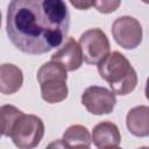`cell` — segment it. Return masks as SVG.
<instances>
[{
	"label": "cell",
	"instance_id": "1",
	"mask_svg": "<svg viewBox=\"0 0 149 149\" xmlns=\"http://www.w3.org/2000/svg\"><path fill=\"white\" fill-rule=\"evenodd\" d=\"M70 27V13L62 0H13L7 8L6 31L15 48L42 55L59 47Z\"/></svg>",
	"mask_w": 149,
	"mask_h": 149
},
{
	"label": "cell",
	"instance_id": "2",
	"mask_svg": "<svg viewBox=\"0 0 149 149\" xmlns=\"http://www.w3.org/2000/svg\"><path fill=\"white\" fill-rule=\"evenodd\" d=\"M98 72L106 80L114 94L127 95L137 85V74L127 57L119 52H109L99 64Z\"/></svg>",
	"mask_w": 149,
	"mask_h": 149
},
{
	"label": "cell",
	"instance_id": "3",
	"mask_svg": "<svg viewBox=\"0 0 149 149\" xmlns=\"http://www.w3.org/2000/svg\"><path fill=\"white\" fill-rule=\"evenodd\" d=\"M68 71L56 62L44 63L37 71L36 78L41 87V97L49 104H57L66 99Z\"/></svg>",
	"mask_w": 149,
	"mask_h": 149
},
{
	"label": "cell",
	"instance_id": "4",
	"mask_svg": "<svg viewBox=\"0 0 149 149\" xmlns=\"http://www.w3.org/2000/svg\"><path fill=\"white\" fill-rule=\"evenodd\" d=\"M44 135V123L34 114H22L15 122L10 137L19 149H33L38 146Z\"/></svg>",
	"mask_w": 149,
	"mask_h": 149
},
{
	"label": "cell",
	"instance_id": "5",
	"mask_svg": "<svg viewBox=\"0 0 149 149\" xmlns=\"http://www.w3.org/2000/svg\"><path fill=\"white\" fill-rule=\"evenodd\" d=\"M78 44L81 50L83 61L91 65H98L111 50L108 37L100 28L85 30L80 35Z\"/></svg>",
	"mask_w": 149,
	"mask_h": 149
},
{
	"label": "cell",
	"instance_id": "6",
	"mask_svg": "<svg viewBox=\"0 0 149 149\" xmlns=\"http://www.w3.org/2000/svg\"><path fill=\"white\" fill-rule=\"evenodd\" d=\"M112 35L120 47L130 50L141 44L143 30L139 20L129 15H123L115 19L112 23Z\"/></svg>",
	"mask_w": 149,
	"mask_h": 149
},
{
	"label": "cell",
	"instance_id": "7",
	"mask_svg": "<svg viewBox=\"0 0 149 149\" xmlns=\"http://www.w3.org/2000/svg\"><path fill=\"white\" fill-rule=\"evenodd\" d=\"M81 104L90 113L94 115H102L113 112L116 98L115 94L108 88L93 85L87 87L81 94Z\"/></svg>",
	"mask_w": 149,
	"mask_h": 149
},
{
	"label": "cell",
	"instance_id": "8",
	"mask_svg": "<svg viewBox=\"0 0 149 149\" xmlns=\"http://www.w3.org/2000/svg\"><path fill=\"white\" fill-rule=\"evenodd\" d=\"M51 61L62 65L66 71H76L83 64V55L78 42L68 37L63 45L51 56Z\"/></svg>",
	"mask_w": 149,
	"mask_h": 149
},
{
	"label": "cell",
	"instance_id": "9",
	"mask_svg": "<svg viewBox=\"0 0 149 149\" xmlns=\"http://www.w3.org/2000/svg\"><path fill=\"white\" fill-rule=\"evenodd\" d=\"M91 140L98 149H109L119 147L121 135L115 123L111 121H102L93 128Z\"/></svg>",
	"mask_w": 149,
	"mask_h": 149
},
{
	"label": "cell",
	"instance_id": "10",
	"mask_svg": "<svg viewBox=\"0 0 149 149\" xmlns=\"http://www.w3.org/2000/svg\"><path fill=\"white\" fill-rule=\"evenodd\" d=\"M126 125L130 134L137 137L149 135V107L140 105L129 109L126 116Z\"/></svg>",
	"mask_w": 149,
	"mask_h": 149
},
{
	"label": "cell",
	"instance_id": "11",
	"mask_svg": "<svg viewBox=\"0 0 149 149\" xmlns=\"http://www.w3.org/2000/svg\"><path fill=\"white\" fill-rule=\"evenodd\" d=\"M23 84L22 70L10 63L0 65V93L13 94L16 93Z\"/></svg>",
	"mask_w": 149,
	"mask_h": 149
},
{
	"label": "cell",
	"instance_id": "12",
	"mask_svg": "<svg viewBox=\"0 0 149 149\" xmlns=\"http://www.w3.org/2000/svg\"><path fill=\"white\" fill-rule=\"evenodd\" d=\"M22 114L23 112L13 105L0 106V134L10 136L15 122Z\"/></svg>",
	"mask_w": 149,
	"mask_h": 149
},
{
	"label": "cell",
	"instance_id": "13",
	"mask_svg": "<svg viewBox=\"0 0 149 149\" xmlns=\"http://www.w3.org/2000/svg\"><path fill=\"white\" fill-rule=\"evenodd\" d=\"M64 142H66L70 147L73 146H91L92 140H91V134L88 129L81 125H72L70 126L63 134Z\"/></svg>",
	"mask_w": 149,
	"mask_h": 149
},
{
	"label": "cell",
	"instance_id": "14",
	"mask_svg": "<svg viewBox=\"0 0 149 149\" xmlns=\"http://www.w3.org/2000/svg\"><path fill=\"white\" fill-rule=\"evenodd\" d=\"M120 1H93V6L100 13H112L120 6Z\"/></svg>",
	"mask_w": 149,
	"mask_h": 149
},
{
	"label": "cell",
	"instance_id": "15",
	"mask_svg": "<svg viewBox=\"0 0 149 149\" xmlns=\"http://www.w3.org/2000/svg\"><path fill=\"white\" fill-rule=\"evenodd\" d=\"M45 149H70V146L63 140H56V141L50 142L45 147Z\"/></svg>",
	"mask_w": 149,
	"mask_h": 149
},
{
	"label": "cell",
	"instance_id": "16",
	"mask_svg": "<svg viewBox=\"0 0 149 149\" xmlns=\"http://www.w3.org/2000/svg\"><path fill=\"white\" fill-rule=\"evenodd\" d=\"M70 3L78 9H88L93 6V1H71Z\"/></svg>",
	"mask_w": 149,
	"mask_h": 149
},
{
	"label": "cell",
	"instance_id": "17",
	"mask_svg": "<svg viewBox=\"0 0 149 149\" xmlns=\"http://www.w3.org/2000/svg\"><path fill=\"white\" fill-rule=\"evenodd\" d=\"M70 149H90V147H88V146H83V144H80V146L70 147Z\"/></svg>",
	"mask_w": 149,
	"mask_h": 149
},
{
	"label": "cell",
	"instance_id": "18",
	"mask_svg": "<svg viewBox=\"0 0 149 149\" xmlns=\"http://www.w3.org/2000/svg\"><path fill=\"white\" fill-rule=\"evenodd\" d=\"M109 149H122V148H120V147H114V148H109Z\"/></svg>",
	"mask_w": 149,
	"mask_h": 149
},
{
	"label": "cell",
	"instance_id": "19",
	"mask_svg": "<svg viewBox=\"0 0 149 149\" xmlns=\"http://www.w3.org/2000/svg\"><path fill=\"white\" fill-rule=\"evenodd\" d=\"M137 149H148V147H141V148H137Z\"/></svg>",
	"mask_w": 149,
	"mask_h": 149
},
{
	"label": "cell",
	"instance_id": "20",
	"mask_svg": "<svg viewBox=\"0 0 149 149\" xmlns=\"http://www.w3.org/2000/svg\"><path fill=\"white\" fill-rule=\"evenodd\" d=\"M0 27H1V12H0Z\"/></svg>",
	"mask_w": 149,
	"mask_h": 149
},
{
	"label": "cell",
	"instance_id": "21",
	"mask_svg": "<svg viewBox=\"0 0 149 149\" xmlns=\"http://www.w3.org/2000/svg\"><path fill=\"white\" fill-rule=\"evenodd\" d=\"M0 136H1V134H0Z\"/></svg>",
	"mask_w": 149,
	"mask_h": 149
}]
</instances>
